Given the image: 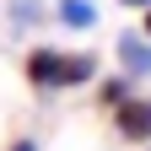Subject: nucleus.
<instances>
[{"instance_id": "f257e3e1", "label": "nucleus", "mask_w": 151, "mask_h": 151, "mask_svg": "<svg viewBox=\"0 0 151 151\" xmlns=\"http://www.w3.org/2000/svg\"><path fill=\"white\" fill-rule=\"evenodd\" d=\"M113 119H119V135L124 140H151V103L124 97V103H113Z\"/></svg>"}, {"instance_id": "f03ea898", "label": "nucleus", "mask_w": 151, "mask_h": 151, "mask_svg": "<svg viewBox=\"0 0 151 151\" xmlns=\"http://www.w3.org/2000/svg\"><path fill=\"white\" fill-rule=\"evenodd\" d=\"M27 81L43 86V92H54V86H60V54H54V49H32L27 54Z\"/></svg>"}, {"instance_id": "7ed1b4c3", "label": "nucleus", "mask_w": 151, "mask_h": 151, "mask_svg": "<svg viewBox=\"0 0 151 151\" xmlns=\"http://www.w3.org/2000/svg\"><path fill=\"white\" fill-rule=\"evenodd\" d=\"M119 65H124L129 76H151V43L135 38V32H124V38H119Z\"/></svg>"}, {"instance_id": "20e7f679", "label": "nucleus", "mask_w": 151, "mask_h": 151, "mask_svg": "<svg viewBox=\"0 0 151 151\" xmlns=\"http://www.w3.org/2000/svg\"><path fill=\"white\" fill-rule=\"evenodd\" d=\"M60 22L76 27V32H86L92 22H97V6H92V0H60Z\"/></svg>"}, {"instance_id": "39448f33", "label": "nucleus", "mask_w": 151, "mask_h": 151, "mask_svg": "<svg viewBox=\"0 0 151 151\" xmlns=\"http://www.w3.org/2000/svg\"><path fill=\"white\" fill-rule=\"evenodd\" d=\"M92 54H60V86H76V81H92Z\"/></svg>"}, {"instance_id": "423d86ee", "label": "nucleus", "mask_w": 151, "mask_h": 151, "mask_svg": "<svg viewBox=\"0 0 151 151\" xmlns=\"http://www.w3.org/2000/svg\"><path fill=\"white\" fill-rule=\"evenodd\" d=\"M124 97H129V86H124V81H103V103H108V108H113V103H124Z\"/></svg>"}, {"instance_id": "0eeeda50", "label": "nucleus", "mask_w": 151, "mask_h": 151, "mask_svg": "<svg viewBox=\"0 0 151 151\" xmlns=\"http://www.w3.org/2000/svg\"><path fill=\"white\" fill-rule=\"evenodd\" d=\"M11 151H38V146H32V140H16V146H11Z\"/></svg>"}, {"instance_id": "6e6552de", "label": "nucleus", "mask_w": 151, "mask_h": 151, "mask_svg": "<svg viewBox=\"0 0 151 151\" xmlns=\"http://www.w3.org/2000/svg\"><path fill=\"white\" fill-rule=\"evenodd\" d=\"M146 38H151V6H146Z\"/></svg>"}, {"instance_id": "1a4fd4ad", "label": "nucleus", "mask_w": 151, "mask_h": 151, "mask_svg": "<svg viewBox=\"0 0 151 151\" xmlns=\"http://www.w3.org/2000/svg\"><path fill=\"white\" fill-rule=\"evenodd\" d=\"M124 6H151V0H124Z\"/></svg>"}]
</instances>
